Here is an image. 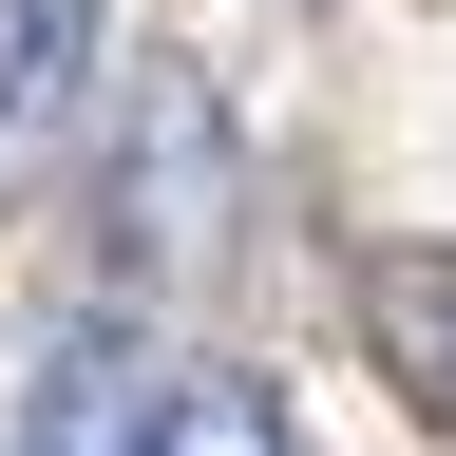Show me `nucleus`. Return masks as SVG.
I'll list each match as a JSON object with an SVG mask.
<instances>
[{
    "label": "nucleus",
    "mask_w": 456,
    "mask_h": 456,
    "mask_svg": "<svg viewBox=\"0 0 456 456\" xmlns=\"http://www.w3.org/2000/svg\"><path fill=\"white\" fill-rule=\"evenodd\" d=\"M95 228H114V266L134 285H209L228 266V228H248V152H228V95L209 77H152L114 95V152H95Z\"/></svg>",
    "instance_id": "f257e3e1"
},
{
    "label": "nucleus",
    "mask_w": 456,
    "mask_h": 456,
    "mask_svg": "<svg viewBox=\"0 0 456 456\" xmlns=\"http://www.w3.org/2000/svg\"><path fill=\"white\" fill-rule=\"evenodd\" d=\"M77 77H95V0H0V152L57 134Z\"/></svg>",
    "instance_id": "20e7f679"
},
{
    "label": "nucleus",
    "mask_w": 456,
    "mask_h": 456,
    "mask_svg": "<svg viewBox=\"0 0 456 456\" xmlns=\"http://www.w3.org/2000/svg\"><path fill=\"white\" fill-rule=\"evenodd\" d=\"M134 456H285V399L266 380H228V362H171V399H152V437Z\"/></svg>",
    "instance_id": "39448f33"
},
{
    "label": "nucleus",
    "mask_w": 456,
    "mask_h": 456,
    "mask_svg": "<svg viewBox=\"0 0 456 456\" xmlns=\"http://www.w3.org/2000/svg\"><path fill=\"white\" fill-rule=\"evenodd\" d=\"M362 342H380V380L456 437V248H380L362 266Z\"/></svg>",
    "instance_id": "7ed1b4c3"
},
{
    "label": "nucleus",
    "mask_w": 456,
    "mask_h": 456,
    "mask_svg": "<svg viewBox=\"0 0 456 456\" xmlns=\"http://www.w3.org/2000/svg\"><path fill=\"white\" fill-rule=\"evenodd\" d=\"M152 399H171V362H152V342L95 305V323H57V342H38L20 456H134V437H152Z\"/></svg>",
    "instance_id": "f03ea898"
}]
</instances>
